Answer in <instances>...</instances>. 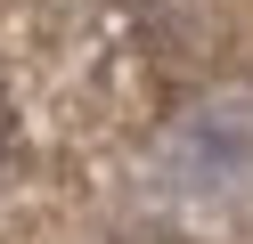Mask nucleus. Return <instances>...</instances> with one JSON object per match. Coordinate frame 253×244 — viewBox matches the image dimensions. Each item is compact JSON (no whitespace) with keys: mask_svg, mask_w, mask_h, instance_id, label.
Masks as SVG:
<instances>
[{"mask_svg":"<svg viewBox=\"0 0 253 244\" xmlns=\"http://www.w3.org/2000/svg\"><path fill=\"white\" fill-rule=\"evenodd\" d=\"M8 146H17V122H8V106H0V163H8Z\"/></svg>","mask_w":253,"mask_h":244,"instance_id":"nucleus-1","label":"nucleus"}]
</instances>
